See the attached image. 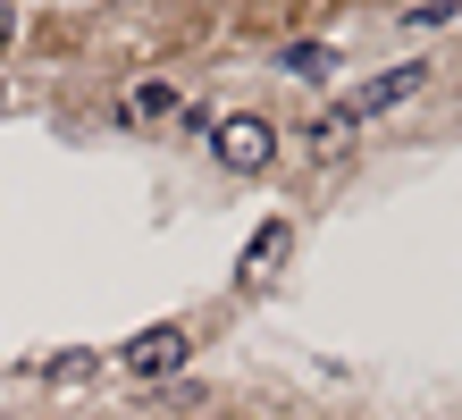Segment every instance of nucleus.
I'll use <instances>...</instances> for the list:
<instances>
[{
  "label": "nucleus",
  "instance_id": "10",
  "mask_svg": "<svg viewBox=\"0 0 462 420\" xmlns=\"http://www.w3.org/2000/svg\"><path fill=\"white\" fill-rule=\"evenodd\" d=\"M9 101H17V93H9V76H0V109H9Z\"/></svg>",
  "mask_w": 462,
  "mask_h": 420
},
{
  "label": "nucleus",
  "instance_id": "9",
  "mask_svg": "<svg viewBox=\"0 0 462 420\" xmlns=\"http://www.w3.org/2000/svg\"><path fill=\"white\" fill-rule=\"evenodd\" d=\"M17 34H25V25H17V9H9V0H0V51H17Z\"/></svg>",
  "mask_w": 462,
  "mask_h": 420
},
{
  "label": "nucleus",
  "instance_id": "1",
  "mask_svg": "<svg viewBox=\"0 0 462 420\" xmlns=\"http://www.w3.org/2000/svg\"><path fill=\"white\" fill-rule=\"evenodd\" d=\"M210 160L227 177H269L278 168V126L261 109H227V118H210Z\"/></svg>",
  "mask_w": 462,
  "mask_h": 420
},
{
  "label": "nucleus",
  "instance_id": "4",
  "mask_svg": "<svg viewBox=\"0 0 462 420\" xmlns=\"http://www.w3.org/2000/svg\"><path fill=\"white\" fill-rule=\"evenodd\" d=\"M177 109H185L177 76H134L126 93H118V126H134V135H143V126H169Z\"/></svg>",
  "mask_w": 462,
  "mask_h": 420
},
{
  "label": "nucleus",
  "instance_id": "5",
  "mask_svg": "<svg viewBox=\"0 0 462 420\" xmlns=\"http://www.w3.org/2000/svg\"><path fill=\"white\" fill-rule=\"evenodd\" d=\"M303 144H311V160H353V144H362V118H353V109L345 101H328V109H319V118L303 126Z\"/></svg>",
  "mask_w": 462,
  "mask_h": 420
},
{
  "label": "nucleus",
  "instance_id": "2",
  "mask_svg": "<svg viewBox=\"0 0 462 420\" xmlns=\"http://www.w3.org/2000/svg\"><path fill=\"white\" fill-rule=\"evenodd\" d=\"M185 361H194V328H177V320H160V328H143V336H126L118 345V370L126 378H177Z\"/></svg>",
  "mask_w": 462,
  "mask_h": 420
},
{
  "label": "nucleus",
  "instance_id": "3",
  "mask_svg": "<svg viewBox=\"0 0 462 420\" xmlns=\"http://www.w3.org/2000/svg\"><path fill=\"white\" fill-rule=\"evenodd\" d=\"M420 84H429V60H395V68H378V76H370V84H362V93H353L345 109H353L362 126H370V118H395V109L412 101Z\"/></svg>",
  "mask_w": 462,
  "mask_h": 420
},
{
  "label": "nucleus",
  "instance_id": "8",
  "mask_svg": "<svg viewBox=\"0 0 462 420\" xmlns=\"http://www.w3.org/2000/svg\"><path fill=\"white\" fill-rule=\"evenodd\" d=\"M454 17H462V0H420V9H403L412 34H438V25H454Z\"/></svg>",
  "mask_w": 462,
  "mask_h": 420
},
{
  "label": "nucleus",
  "instance_id": "6",
  "mask_svg": "<svg viewBox=\"0 0 462 420\" xmlns=\"http://www.w3.org/2000/svg\"><path fill=\"white\" fill-rule=\"evenodd\" d=\"M286 252H294V219H261V236H253V252L236 261V277L253 286V277H269V269L286 261Z\"/></svg>",
  "mask_w": 462,
  "mask_h": 420
},
{
  "label": "nucleus",
  "instance_id": "7",
  "mask_svg": "<svg viewBox=\"0 0 462 420\" xmlns=\"http://www.w3.org/2000/svg\"><path fill=\"white\" fill-rule=\"evenodd\" d=\"M328 68H337V51H328V42H286V76H311V84H319Z\"/></svg>",
  "mask_w": 462,
  "mask_h": 420
}]
</instances>
